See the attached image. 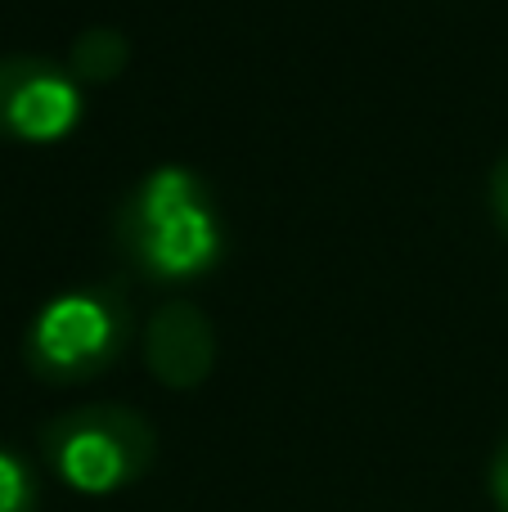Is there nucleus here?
Returning <instances> with one entry per match:
<instances>
[{"mask_svg":"<svg viewBox=\"0 0 508 512\" xmlns=\"http://www.w3.org/2000/svg\"><path fill=\"white\" fill-rule=\"evenodd\" d=\"M117 243L135 270L185 279L221 256V221L207 185L189 167H158L117 212Z\"/></svg>","mask_w":508,"mask_h":512,"instance_id":"obj_1","label":"nucleus"},{"mask_svg":"<svg viewBox=\"0 0 508 512\" xmlns=\"http://www.w3.org/2000/svg\"><path fill=\"white\" fill-rule=\"evenodd\" d=\"M41 454L59 481L81 495H113L140 481L153 468L158 436L153 423L131 405L95 400V405L63 409L41 427Z\"/></svg>","mask_w":508,"mask_h":512,"instance_id":"obj_2","label":"nucleus"},{"mask_svg":"<svg viewBox=\"0 0 508 512\" xmlns=\"http://www.w3.org/2000/svg\"><path fill=\"white\" fill-rule=\"evenodd\" d=\"M131 337V301L122 283H95L50 297L23 333L27 369L45 382H81L122 355Z\"/></svg>","mask_w":508,"mask_h":512,"instance_id":"obj_3","label":"nucleus"},{"mask_svg":"<svg viewBox=\"0 0 508 512\" xmlns=\"http://www.w3.org/2000/svg\"><path fill=\"white\" fill-rule=\"evenodd\" d=\"M81 117V90L45 54H0V135L59 140Z\"/></svg>","mask_w":508,"mask_h":512,"instance_id":"obj_4","label":"nucleus"},{"mask_svg":"<svg viewBox=\"0 0 508 512\" xmlns=\"http://www.w3.org/2000/svg\"><path fill=\"white\" fill-rule=\"evenodd\" d=\"M144 360L162 387L189 391L216 364V328L198 301H167L144 324Z\"/></svg>","mask_w":508,"mask_h":512,"instance_id":"obj_5","label":"nucleus"},{"mask_svg":"<svg viewBox=\"0 0 508 512\" xmlns=\"http://www.w3.org/2000/svg\"><path fill=\"white\" fill-rule=\"evenodd\" d=\"M126 59H131V41L117 27L95 23V27H81L77 41H72L68 72L81 81H108L126 68Z\"/></svg>","mask_w":508,"mask_h":512,"instance_id":"obj_6","label":"nucleus"},{"mask_svg":"<svg viewBox=\"0 0 508 512\" xmlns=\"http://www.w3.org/2000/svg\"><path fill=\"white\" fill-rule=\"evenodd\" d=\"M41 504V490H36V477L18 454L0 450V512H36Z\"/></svg>","mask_w":508,"mask_h":512,"instance_id":"obj_7","label":"nucleus"},{"mask_svg":"<svg viewBox=\"0 0 508 512\" xmlns=\"http://www.w3.org/2000/svg\"><path fill=\"white\" fill-rule=\"evenodd\" d=\"M491 499L500 512H508V436L500 441V450H495V459H491Z\"/></svg>","mask_w":508,"mask_h":512,"instance_id":"obj_8","label":"nucleus"},{"mask_svg":"<svg viewBox=\"0 0 508 512\" xmlns=\"http://www.w3.org/2000/svg\"><path fill=\"white\" fill-rule=\"evenodd\" d=\"M491 207H495V221L508 230V153L495 162V171H491Z\"/></svg>","mask_w":508,"mask_h":512,"instance_id":"obj_9","label":"nucleus"}]
</instances>
